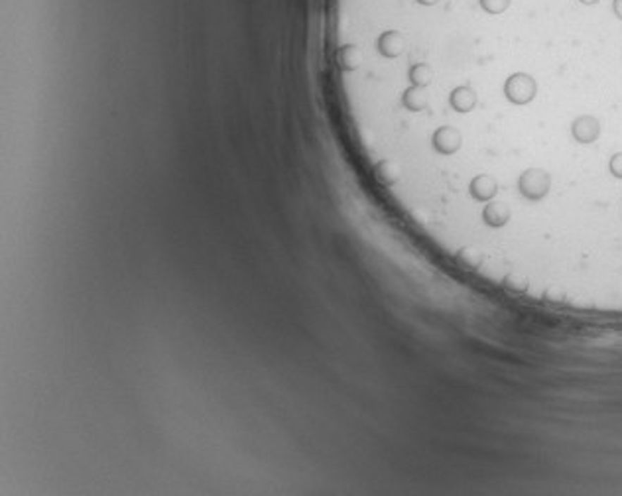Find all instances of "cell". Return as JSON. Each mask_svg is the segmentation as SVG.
<instances>
[{
	"instance_id": "obj_3",
	"label": "cell",
	"mask_w": 622,
	"mask_h": 496,
	"mask_svg": "<svg viewBox=\"0 0 622 496\" xmlns=\"http://www.w3.org/2000/svg\"><path fill=\"white\" fill-rule=\"evenodd\" d=\"M579 2H581V4H585V6H593V4H597L599 0H579Z\"/></svg>"
},
{
	"instance_id": "obj_1",
	"label": "cell",
	"mask_w": 622,
	"mask_h": 496,
	"mask_svg": "<svg viewBox=\"0 0 622 496\" xmlns=\"http://www.w3.org/2000/svg\"><path fill=\"white\" fill-rule=\"evenodd\" d=\"M477 2H479V6L483 8L485 14H488V16H500V14H504L510 8V2L512 0H477Z\"/></svg>"
},
{
	"instance_id": "obj_2",
	"label": "cell",
	"mask_w": 622,
	"mask_h": 496,
	"mask_svg": "<svg viewBox=\"0 0 622 496\" xmlns=\"http://www.w3.org/2000/svg\"><path fill=\"white\" fill-rule=\"evenodd\" d=\"M613 10H614V16L618 20H622V0H613Z\"/></svg>"
}]
</instances>
